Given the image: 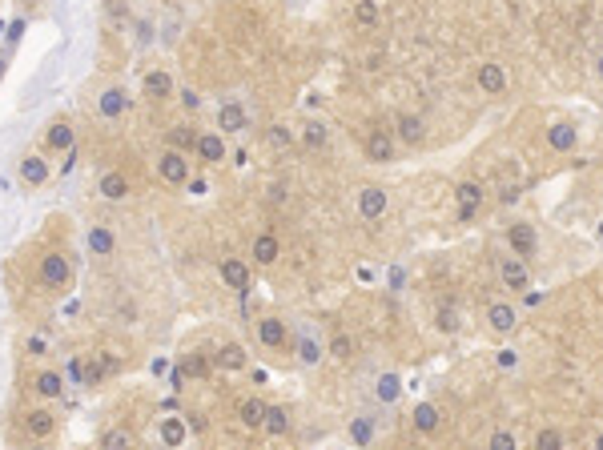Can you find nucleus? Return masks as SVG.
Wrapping results in <instances>:
<instances>
[{"instance_id": "1", "label": "nucleus", "mask_w": 603, "mask_h": 450, "mask_svg": "<svg viewBox=\"0 0 603 450\" xmlns=\"http://www.w3.org/2000/svg\"><path fill=\"white\" fill-rule=\"evenodd\" d=\"M40 282L49 289H69L73 286V265L64 253H45L40 258Z\"/></svg>"}, {"instance_id": "2", "label": "nucleus", "mask_w": 603, "mask_h": 450, "mask_svg": "<svg viewBox=\"0 0 603 450\" xmlns=\"http://www.w3.org/2000/svg\"><path fill=\"white\" fill-rule=\"evenodd\" d=\"M157 173L161 181H169V185H185L189 181V157L181 149H165L157 157Z\"/></svg>"}, {"instance_id": "3", "label": "nucleus", "mask_w": 603, "mask_h": 450, "mask_svg": "<svg viewBox=\"0 0 603 450\" xmlns=\"http://www.w3.org/2000/svg\"><path fill=\"white\" fill-rule=\"evenodd\" d=\"M197 161H205V165H222L225 161V141L218 137V133H197Z\"/></svg>"}, {"instance_id": "4", "label": "nucleus", "mask_w": 603, "mask_h": 450, "mask_svg": "<svg viewBox=\"0 0 603 450\" xmlns=\"http://www.w3.org/2000/svg\"><path fill=\"white\" fill-rule=\"evenodd\" d=\"M222 277H225V286L237 289V294H249V265L246 262H237V258H222Z\"/></svg>"}, {"instance_id": "5", "label": "nucleus", "mask_w": 603, "mask_h": 450, "mask_svg": "<svg viewBox=\"0 0 603 450\" xmlns=\"http://www.w3.org/2000/svg\"><path fill=\"white\" fill-rule=\"evenodd\" d=\"M21 181H25V185H45V181H49V161H45L40 153H25V157H21Z\"/></svg>"}, {"instance_id": "6", "label": "nucleus", "mask_w": 603, "mask_h": 450, "mask_svg": "<svg viewBox=\"0 0 603 450\" xmlns=\"http://www.w3.org/2000/svg\"><path fill=\"white\" fill-rule=\"evenodd\" d=\"M358 209H362V217H366V221L382 217V213H386V189H378V185H366L362 193H358Z\"/></svg>"}, {"instance_id": "7", "label": "nucleus", "mask_w": 603, "mask_h": 450, "mask_svg": "<svg viewBox=\"0 0 603 450\" xmlns=\"http://www.w3.org/2000/svg\"><path fill=\"white\" fill-rule=\"evenodd\" d=\"M455 197H458V217H463V221H470V217H475V209L483 205V189L475 185V181H463V185L455 189Z\"/></svg>"}, {"instance_id": "8", "label": "nucleus", "mask_w": 603, "mask_h": 450, "mask_svg": "<svg viewBox=\"0 0 603 450\" xmlns=\"http://www.w3.org/2000/svg\"><path fill=\"white\" fill-rule=\"evenodd\" d=\"M141 88H145V97H153V100H165V97H173V76L165 73V69H153V73H145Z\"/></svg>"}, {"instance_id": "9", "label": "nucleus", "mask_w": 603, "mask_h": 450, "mask_svg": "<svg viewBox=\"0 0 603 450\" xmlns=\"http://www.w3.org/2000/svg\"><path fill=\"white\" fill-rule=\"evenodd\" d=\"M507 241H511V250H515L519 258H531V253H535V229H531L527 221H515V225H511Z\"/></svg>"}, {"instance_id": "10", "label": "nucleus", "mask_w": 603, "mask_h": 450, "mask_svg": "<svg viewBox=\"0 0 603 450\" xmlns=\"http://www.w3.org/2000/svg\"><path fill=\"white\" fill-rule=\"evenodd\" d=\"M258 342L261 346H270V350L286 346V322L282 318H261L258 322Z\"/></svg>"}, {"instance_id": "11", "label": "nucleus", "mask_w": 603, "mask_h": 450, "mask_svg": "<svg viewBox=\"0 0 603 450\" xmlns=\"http://www.w3.org/2000/svg\"><path fill=\"white\" fill-rule=\"evenodd\" d=\"M366 153H370V161L386 165V161L394 157V137L386 133V129H378V133H370V141H366Z\"/></svg>"}, {"instance_id": "12", "label": "nucleus", "mask_w": 603, "mask_h": 450, "mask_svg": "<svg viewBox=\"0 0 603 450\" xmlns=\"http://www.w3.org/2000/svg\"><path fill=\"white\" fill-rule=\"evenodd\" d=\"M97 189H101V197H105V201H125V197H129V177L113 169V173L101 177Z\"/></svg>"}, {"instance_id": "13", "label": "nucleus", "mask_w": 603, "mask_h": 450, "mask_svg": "<svg viewBox=\"0 0 603 450\" xmlns=\"http://www.w3.org/2000/svg\"><path fill=\"white\" fill-rule=\"evenodd\" d=\"M218 121H222L225 133H242V129H246V109H242L237 100H225L222 109H218Z\"/></svg>"}, {"instance_id": "14", "label": "nucleus", "mask_w": 603, "mask_h": 450, "mask_svg": "<svg viewBox=\"0 0 603 450\" xmlns=\"http://www.w3.org/2000/svg\"><path fill=\"white\" fill-rule=\"evenodd\" d=\"M97 109H101V117H109V121H113V117H121V112L129 109V93H125V88H109V93H101Z\"/></svg>"}, {"instance_id": "15", "label": "nucleus", "mask_w": 603, "mask_h": 450, "mask_svg": "<svg viewBox=\"0 0 603 450\" xmlns=\"http://www.w3.org/2000/svg\"><path fill=\"white\" fill-rule=\"evenodd\" d=\"M213 366H222V370H242V366H246V350H242L237 342H225V346H218V354H213Z\"/></svg>"}, {"instance_id": "16", "label": "nucleus", "mask_w": 603, "mask_h": 450, "mask_svg": "<svg viewBox=\"0 0 603 450\" xmlns=\"http://www.w3.org/2000/svg\"><path fill=\"white\" fill-rule=\"evenodd\" d=\"M161 442H165V446L169 450H177L185 442V434H189V426H185V418H161Z\"/></svg>"}, {"instance_id": "17", "label": "nucleus", "mask_w": 603, "mask_h": 450, "mask_svg": "<svg viewBox=\"0 0 603 450\" xmlns=\"http://www.w3.org/2000/svg\"><path fill=\"white\" fill-rule=\"evenodd\" d=\"M45 145L57 153H69L73 149V125L69 121H57V125H49V133H45Z\"/></svg>"}, {"instance_id": "18", "label": "nucleus", "mask_w": 603, "mask_h": 450, "mask_svg": "<svg viewBox=\"0 0 603 450\" xmlns=\"http://www.w3.org/2000/svg\"><path fill=\"white\" fill-rule=\"evenodd\" d=\"M575 141H579V133L571 125H563V121H559V125H551L547 129V145H551L555 153H567V149H575Z\"/></svg>"}, {"instance_id": "19", "label": "nucleus", "mask_w": 603, "mask_h": 450, "mask_svg": "<svg viewBox=\"0 0 603 450\" xmlns=\"http://www.w3.org/2000/svg\"><path fill=\"white\" fill-rule=\"evenodd\" d=\"M33 386H37L40 398H61V394H64V378L57 374V370H40Z\"/></svg>"}, {"instance_id": "20", "label": "nucleus", "mask_w": 603, "mask_h": 450, "mask_svg": "<svg viewBox=\"0 0 603 450\" xmlns=\"http://www.w3.org/2000/svg\"><path fill=\"white\" fill-rule=\"evenodd\" d=\"M237 418H242V426H249V430H261V422H266V402L246 398L237 406Z\"/></svg>"}, {"instance_id": "21", "label": "nucleus", "mask_w": 603, "mask_h": 450, "mask_svg": "<svg viewBox=\"0 0 603 450\" xmlns=\"http://www.w3.org/2000/svg\"><path fill=\"white\" fill-rule=\"evenodd\" d=\"M487 322H491L499 334H511V330H515V310H511L507 301H495L491 310H487Z\"/></svg>"}, {"instance_id": "22", "label": "nucleus", "mask_w": 603, "mask_h": 450, "mask_svg": "<svg viewBox=\"0 0 603 450\" xmlns=\"http://www.w3.org/2000/svg\"><path fill=\"white\" fill-rule=\"evenodd\" d=\"M278 238H274V233H258V238H254V258H258V265H274L278 262Z\"/></svg>"}, {"instance_id": "23", "label": "nucleus", "mask_w": 603, "mask_h": 450, "mask_svg": "<svg viewBox=\"0 0 603 450\" xmlns=\"http://www.w3.org/2000/svg\"><path fill=\"white\" fill-rule=\"evenodd\" d=\"M117 370V362L113 358H93V362H85V374H81V386H97L105 374H113Z\"/></svg>"}, {"instance_id": "24", "label": "nucleus", "mask_w": 603, "mask_h": 450, "mask_svg": "<svg viewBox=\"0 0 603 450\" xmlns=\"http://www.w3.org/2000/svg\"><path fill=\"white\" fill-rule=\"evenodd\" d=\"M52 426H57V422H52V414H49V410H28V414H25V430H28V434L49 438V434H52Z\"/></svg>"}, {"instance_id": "25", "label": "nucleus", "mask_w": 603, "mask_h": 450, "mask_svg": "<svg viewBox=\"0 0 603 450\" xmlns=\"http://www.w3.org/2000/svg\"><path fill=\"white\" fill-rule=\"evenodd\" d=\"M503 282H507V289H527L531 286L527 265L523 262H503Z\"/></svg>"}, {"instance_id": "26", "label": "nucleus", "mask_w": 603, "mask_h": 450, "mask_svg": "<svg viewBox=\"0 0 603 450\" xmlns=\"http://www.w3.org/2000/svg\"><path fill=\"white\" fill-rule=\"evenodd\" d=\"M101 450H133V434L125 426H113V430L101 434Z\"/></svg>"}, {"instance_id": "27", "label": "nucleus", "mask_w": 603, "mask_h": 450, "mask_svg": "<svg viewBox=\"0 0 603 450\" xmlns=\"http://www.w3.org/2000/svg\"><path fill=\"white\" fill-rule=\"evenodd\" d=\"M89 250L97 253V258H109L113 253V233L105 225H93V229H89Z\"/></svg>"}, {"instance_id": "28", "label": "nucleus", "mask_w": 603, "mask_h": 450, "mask_svg": "<svg viewBox=\"0 0 603 450\" xmlns=\"http://www.w3.org/2000/svg\"><path fill=\"white\" fill-rule=\"evenodd\" d=\"M479 85L487 88V93H503V85H507L503 64H483V69H479Z\"/></svg>"}, {"instance_id": "29", "label": "nucleus", "mask_w": 603, "mask_h": 450, "mask_svg": "<svg viewBox=\"0 0 603 450\" xmlns=\"http://www.w3.org/2000/svg\"><path fill=\"white\" fill-rule=\"evenodd\" d=\"M181 370H185V378H189V374H193V378H210V358H205L201 350H189L181 358Z\"/></svg>"}, {"instance_id": "30", "label": "nucleus", "mask_w": 603, "mask_h": 450, "mask_svg": "<svg viewBox=\"0 0 603 450\" xmlns=\"http://www.w3.org/2000/svg\"><path fill=\"white\" fill-rule=\"evenodd\" d=\"M266 430H270V434H286V430H290V414L282 410V406H266Z\"/></svg>"}, {"instance_id": "31", "label": "nucleus", "mask_w": 603, "mask_h": 450, "mask_svg": "<svg viewBox=\"0 0 603 450\" xmlns=\"http://www.w3.org/2000/svg\"><path fill=\"white\" fill-rule=\"evenodd\" d=\"M398 133H402V141L419 145V141H422V121H419V117H410V112H402V117H398Z\"/></svg>"}, {"instance_id": "32", "label": "nucleus", "mask_w": 603, "mask_h": 450, "mask_svg": "<svg viewBox=\"0 0 603 450\" xmlns=\"http://www.w3.org/2000/svg\"><path fill=\"white\" fill-rule=\"evenodd\" d=\"M169 141H173V149H181V153H193V145H197V133H193V129H189V125H173Z\"/></svg>"}, {"instance_id": "33", "label": "nucleus", "mask_w": 603, "mask_h": 450, "mask_svg": "<svg viewBox=\"0 0 603 450\" xmlns=\"http://www.w3.org/2000/svg\"><path fill=\"white\" fill-rule=\"evenodd\" d=\"M302 141H306L310 149H322V145H326V125H322V121H306V125H302Z\"/></svg>"}, {"instance_id": "34", "label": "nucleus", "mask_w": 603, "mask_h": 450, "mask_svg": "<svg viewBox=\"0 0 603 450\" xmlns=\"http://www.w3.org/2000/svg\"><path fill=\"white\" fill-rule=\"evenodd\" d=\"M415 426H419V430H434V426H439V410H434L431 402H419V406H415Z\"/></svg>"}, {"instance_id": "35", "label": "nucleus", "mask_w": 603, "mask_h": 450, "mask_svg": "<svg viewBox=\"0 0 603 450\" xmlns=\"http://www.w3.org/2000/svg\"><path fill=\"white\" fill-rule=\"evenodd\" d=\"M398 390H402V378H398V374H382L378 378V398L382 402H394V398H398Z\"/></svg>"}, {"instance_id": "36", "label": "nucleus", "mask_w": 603, "mask_h": 450, "mask_svg": "<svg viewBox=\"0 0 603 450\" xmlns=\"http://www.w3.org/2000/svg\"><path fill=\"white\" fill-rule=\"evenodd\" d=\"M354 16H358V25H374V21H378L374 0H358V4H354Z\"/></svg>"}, {"instance_id": "37", "label": "nucleus", "mask_w": 603, "mask_h": 450, "mask_svg": "<svg viewBox=\"0 0 603 450\" xmlns=\"http://www.w3.org/2000/svg\"><path fill=\"white\" fill-rule=\"evenodd\" d=\"M370 434H374V430H370V418H354V422H350V438H354L358 446H366Z\"/></svg>"}, {"instance_id": "38", "label": "nucleus", "mask_w": 603, "mask_h": 450, "mask_svg": "<svg viewBox=\"0 0 603 450\" xmlns=\"http://www.w3.org/2000/svg\"><path fill=\"white\" fill-rule=\"evenodd\" d=\"M298 358H302V362L306 366H314L322 358V350H318V342H310V338H302V342H298Z\"/></svg>"}, {"instance_id": "39", "label": "nucleus", "mask_w": 603, "mask_h": 450, "mask_svg": "<svg viewBox=\"0 0 603 450\" xmlns=\"http://www.w3.org/2000/svg\"><path fill=\"white\" fill-rule=\"evenodd\" d=\"M330 354H334V358H338V362H346V358L354 354V342H350V338H346V334H338V338H334V342H330Z\"/></svg>"}, {"instance_id": "40", "label": "nucleus", "mask_w": 603, "mask_h": 450, "mask_svg": "<svg viewBox=\"0 0 603 450\" xmlns=\"http://www.w3.org/2000/svg\"><path fill=\"white\" fill-rule=\"evenodd\" d=\"M535 450H563V438H559V430H543V434L535 438Z\"/></svg>"}, {"instance_id": "41", "label": "nucleus", "mask_w": 603, "mask_h": 450, "mask_svg": "<svg viewBox=\"0 0 603 450\" xmlns=\"http://www.w3.org/2000/svg\"><path fill=\"white\" fill-rule=\"evenodd\" d=\"M491 450H519L515 446V434H511V430H495V434H491Z\"/></svg>"}, {"instance_id": "42", "label": "nucleus", "mask_w": 603, "mask_h": 450, "mask_svg": "<svg viewBox=\"0 0 603 450\" xmlns=\"http://www.w3.org/2000/svg\"><path fill=\"white\" fill-rule=\"evenodd\" d=\"M439 330H458V318L451 310H439Z\"/></svg>"}, {"instance_id": "43", "label": "nucleus", "mask_w": 603, "mask_h": 450, "mask_svg": "<svg viewBox=\"0 0 603 450\" xmlns=\"http://www.w3.org/2000/svg\"><path fill=\"white\" fill-rule=\"evenodd\" d=\"M181 105H185V109H197V105H201V97H197L193 88H181Z\"/></svg>"}, {"instance_id": "44", "label": "nucleus", "mask_w": 603, "mask_h": 450, "mask_svg": "<svg viewBox=\"0 0 603 450\" xmlns=\"http://www.w3.org/2000/svg\"><path fill=\"white\" fill-rule=\"evenodd\" d=\"M270 141H274V145H290V133H286L282 125H274L270 129Z\"/></svg>"}, {"instance_id": "45", "label": "nucleus", "mask_w": 603, "mask_h": 450, "mask_svg": "<svg viewBox=\"0 0 603 450\" xmlns=\"http://www.w3.org/2000/svg\"><path fill=\"white\" fill-rule=\"evenodd\" d=\"M185 426H189V430H197V434H201V430H205V418H201V414H185Z\"/></svg>"}, {"instance_id": "46", "label": "nucleus", "mask_w": 603, "mask_h": 450, "mask_svg": "<svg viewBox=\"0 0 603 450\" xmlns=\"http://www.w3.org/2000/svg\"><path fill=\"white\" fill-rule=\"evenodd\" d=\"M28 354H45V338H40V334L28 338Z\"/></svg>"}, {"instance_id": "47", "label": "nucleus", "mask_w": 603, "mask_h": 450, "mask_svg": "<svg viewBox=\"0 0 603 450\" xmlns=\"http://www.w3.org/2000/svg\"><path fill=\"white\" fill-rule=\"evenodd\" d=\"M499 366H515V350H499Z\"/></svg>"}, {"instance_id": "48", "label": "nucleus", "mask_w": 603, "mask_h": 450, "mask_svg": "<svg viewBox=\"0 0 603 450\" xmlns=\"http://www.w3.org/2000/svg\"><path fill=\"white\" fill-rule=\"evenodd\" d=\"M595 450H603V434H599V442H595Z\"/></svg>"}, {"instance_id": "49", "label": "nucleus", "mask_w": 603, "mask_h": 450, "mask_svg": "<svg viewBox=\"0 0 603 450\" xmlns=\"http://www.w3.org/2000/svg\"><path fill=\"white\" fill-rule=\"evenodd\" d=\"M28 450H49V446H28Z\"/></svg>"}, {"instance_id": "50", "label": "nucleus", "mask_w": 603, "mask_h": 450, "mask_svg": "<svg viewBox=\"0 0 603 450\" xmlns=\"http://www.w3.org/2000/svg\"><path fill=\"white\" fill-rule=\"evenodd\" d=\"M599 76H603V57H599Z\"/></svg>"}, {"instance_id": "51", "label": "nucleus", "mask_w": 603, "mask_h": 450, "mask_svg": "<svg viewBox=\"0 0 603 450\" xmlns=\"http://www.w3.org/2000/svg\"><path fill=\"white\" fill-rule=\"evenodd\" d=\"M599 238H603V221H599Z\"/></svg>"}, {"instance_id": "52", "label": "nucleus", "mask_w": 603, "mask_h": 450, "mask_svg": "<svg viewBox=\"0 0 603 450\" xmlns=\"http://www.w3.org/2000/svg\"><path fill=\"white\" fill-rule=\"evenodd\" d=\"M0 73H4V61H0Z\"/></svg>"}]
</instances>
